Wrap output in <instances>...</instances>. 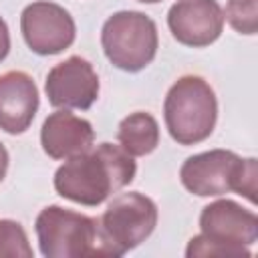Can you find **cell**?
<instances>
[{"label":"cell","instance_id":"obj_1","mask_svg":"<svg viewBox=\"0 0 258 258\" xmlns=\"http://www.w3.org/2000/svg\"><path fill=\"white\" fill-rule=\"evenodd\" d=\"M135 161L121 147L101 143L69 157L54 173V189L81 206H99L135 177Z\"/></svg>","mask_w":258,"mask_h":258},{"label":"cell","instance_id":"obj_2","mask_svg":"<svg viewBox=\"0 0 258 258\" xmlns=\"http://www.w3.org/2000/svg\"><path fill=\"white\" fill-rule=\"evenodd\" d=\"M200 236L187 244L185 256L250 258L248 246L258 240V218L234 200H216L200 214Z\"/></svg>","mask_w":258,"mask_h":258},{"label":"cell","instance_id":"obj_3","mask_svg":"<svg viewBox=\"0 0 258 258\" xmlns=\"http://www.w3.org/2000/svg\"><path fill=\"white\" fill-rule=\"evenodd\" d=\"M181 183L200 198H216L236 191L256 204L258 163L254 157L242 159L228 149H210L187 157L179 169Z\"/></svg>","mask_w":258,"mask_h":258},{"label":"cell","instance_id":"obj_4","mask_svg":"<svg viewBox=\"0 0 258 258\" xmlns=\"http://www.w3.org/2000/svg\"><path fill=\"white\" fill-rule=\"evenodd\" d=\"M34 228L40 254L46 258L115 256L97 218L60 206H46L36 216Z\"/></svg>","mask_w":258,"mask_h":258},{"label":"cell","instance_id":"obj_5","mask_svg":"<svg viewBox=\"0 0 258 258\" xmlns=\"http://www.w3.org/2000/svg\"><path fill=\"white\" fill-rule=\"evenodd\" d=\"M165 127L179 145H194L208 139L216 127V93L200 75L179 77L165 95Z\"/></svg>","mask_w":258,"mask_h":258},{"label":"cell","instance_id":"obj_6","mask_svg":"<svg viewBox=\"0 0 258 258\" xmlns=\"http://www.w3.org/2000/svg\"><path fill=\"white\" fill-rule=\"evenodd\" d=\"M101 44L111 64L127 73H137L157 54V26L143 12L121 10L105 20Z\"/></svg>","mask_w":258,"mask_h":258},{"label":"cell","instance_id":"obj_7","mask_svg":"<svg viewBox=\"0 0 258 258\" xmlns=\"http://www.w3.org/2000/svg\"><path fill=\"white\" fill-rule=\"evenodd\" d=\"M99 224L113 254L123 256L151 236L157 224V206L139 191L121 194L107 206Z\"/></svg>","mask_w":258,"mask_h":258},{"label":"cell","instance_id":"obj_8","mask_svg":"<svg viewBox=\"0 0 258 258\" xmlns=\"http://www.w3.org/2000/svg\"><path fill=\"white\" fill-rule=\"evenodd\" d=\"M20 30L28 48L40 56H52L67 50L75 40V20L58 4L38 0L20 14Z\"/></svg>","mask_w":258,"mask_h":258},{"label":"cell","instance_id":"obj_9","mask_svg":"<svg viewBox=\"0 0 258 258\" xmlns=\"http://www.w3.org/2000/svg\"><path fill=\"white\" fill-rule=\"evenodd\" d=\"M44 91L52 107L85 111L99 97V77L89 60L69 56L48 71Z\"/></svg>","mask_w":258,"mask_h":258},{"label":"cell","instance_id":"obj_10","mask_svg":"<svg viewBox=\"0 0 258 258\" xmlns=\"http://www.w3.org/2000/svg\"><path fill=\"white\" fill-rule=\"evenodd\" d=\"M167 26L179 44L210 46L222 34L224 10L216 0H177L167 12Z\"/></svg>","mask_w":258,"mask_h":258},{"label":"cell","instance_id":"obj_11","mask_svg":"<svg viewBox=\"0 0 258 258\" xmlns=\"http://www.w3.org/2000/svg\"><path fill=\"white\" fill-rule=\"evenodd\" d=\"M38 111V89L24 71L0 75V129L18 135L24 133Z\"/></svg>","mask_w":258,"mask_h":258},{"label":"cell","instance_id":"obj_12","mask_svg":"<svg viewBox=\"0 0 258 258\" xmlns=\"http://www.w3.org/2000/svg\"><path fill=\"white\" fill-rule=\"evenodd\" d=\"M95 131L87 119H81L67 109L50 113L40 129V143L48 157L69 159L93 147Z\"/></svg>","mask_w":258,"mask_h":258},{"label":"cell","instance_id":"obj_13","mask_svg":"<svg viewBox=\"0 0 258 258\" xmlns=\"http://www.w3.org/2000/svg\"><path fill=\"white\" fill-rule=\"evenodd\" d=\"M117 139L131 157H141V155L151 153L157 147L159 125L153 115L145 111H135L119 123Z\"/></svg>","mask_w":258,"mask_h":258},{"label":"cell","instance_id":"obj_14","mask_svg":"<svg viewBox=\"0 0 258 258\" xmlns=\"http://www.w3.org/2000/svg\"><path fill=\"white\" fill-rule=\"evenodd\" d=\"M32 258L24 228L14 220H0V258Z\"/></svg>","mask_w":258,"mask_h":258},{"label":"cell","instance_id":"obj_15","mask_svg":"<svg viewBox=\"0 0 258 258\" xmlns=\"http://www.w3.org/2000/svg\"><path fill=\"white\" fill-rule=\"evenodd\" d=\"M224 18L240 34H256L258 30V0H228Z\"/></svg>","mask_w":258,"mask_h":258},{"label":"cell","instance_id":"obj_16","mask_svg":"<svg viewBox=\"0 0 258 258\" xmlns=\"http://www.w3.org/2000/svg\"><path fill=\"white\" fill-rule=\"evenodd\" d=\"M8 50H10V34H8V26L4 18L0 16V62L6 58Z\"/></svg>","mask_w":258,"mask_h":258},{"label":"cell","instance_id":"obj_17","mask_svg":"<svg viewBox=\"0 0 258 258\" xmlns=\"http://www.w3.org/2000/svg\"><path fill=\"white\" fill-rule=\"evenodd\" d=\"M6 169H8V151L0 143V181L6 177Z\"/></svg>","mask_w":258,"mask_h":258},{"label":"cell","instance_id":"obj_18","mask_svg":"<svg viewBox=\"0 0 258 258\" xmlns=\"http://www.w3.org/2000/svg\"><path fill=\"white\" fill-rule=\"evenodd\" d=\"M137 2H143V4H155V2H161V0H137Z\"/></svg>","mask_w":258,"mask_h":258}]
</instances>
